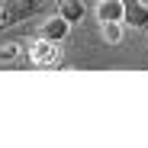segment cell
<instances>
[{"label":"cell","instance_id":"cell-1","mask_svg":"<svg viewBox=\"0 0 148 148\" xmlns=\"http://www.w3.org/2000/svg\"><path fill=\"white\" fill-rule=\"evenodd\" d=\"M42 10H45V0H13V3H3V10H0V32L23 23V19L39 16Z\"/></svg>","mask_w":148,"mask_h":148},{"label":"cell","instance_id":"cell-2","mask_svg":"<svg viewBox=\"0 0 148 148\" xmlns=\"http://www.w3.org/2000/svg\"><path fill=\"white\" fill-rule=\"evenodd\" d=\"M29 58L36 68H55L58 64V42H48V39H36L29 48Z\"/></svg>","mask_w":148,"mask_h":148},{"label":"cell","instance_id":"cell-3","mask_svg":"<svg viewBox=\"0 0 148 148\" xmlns=\"http://www.w3.org/2000/svg\"><path fill=\"white\" fill-rule=\"evenodd\" d=\"M122 26H132V29H148V3L142 0H122Z\"/></svg>","mask_w":148,"mask_h":148},{"label":"cell","instance_id":"cell-4","mask_svg":"<svg viewBox=\"0 0 148 148\" xmlns=\"http://www.w3.org/2000/svg\"><path fill=\"white\" fill-rule=\"evenodd\" d=\"M68 32H71V23H68L61 13H58V16H48V19L42 23V39H48V42H64Z\"/></svg>","mask_w":148,"mask_h":148},{"label":"cell","instance_id":"cell-5","mask_svg":"<svg viewBox=\"0 0 148 148\" xmlns=\"http://www.w3.org/2000/svg\"><path fill=\"white\" fill-rule=\"evenodd\" d=\"M122 0H100L97 3V23H122Z\"/></svg>","mask_w":148,"mask_h":148},{"label":"cell","instance_id":"cell-6","mask_svg":"<svg viewBox=\"0 0 148 148\" xmlns=\"http://www.w3.org/2000/svg\"><path fill=\"white\" fill-rule=\"evenodd\" d=\"M58 13L74 26V23H81V19H84L87 7H84V0H58Z\"/></svg>","mask_w":148,"mask_h":148},{"label":"cell","instance_id":"cell-7","mask_svg":"<svg viewBox=\"0 0 148 148\" xmlns=\"http://www.w3.org/2000/svg\"><path fill=\"white\" fill-rule=\"evenodd\" d=\"M100 29H103V39L110 45H119L122 42V23H100Z\"/></svg>","mask_w":148,"mask_h":148},{"label":"cell","instance_id":"cell-8","mask_svg":"<svg viewBox=\"0 0 148 148\" xmlns=\"http://www.w3.org/2000/svg\"><path fill=\"white\" fill-rule=\"evenodd\" d=\"M13 58H19V45L16 42H3L0 45V61H13Z\"/></svg>","mask_w":148,"mask_h":148},{"label":"cell","instance_id":"cell-9","mask_svg":"<svg viewBox=\"0 0 148 148\" xmlns=\"http://www.w3.org/2000/svg\"><path fill=\"white\" fill-rule=\"evenodd\" d=\"M3 3H7V0H0V10H3Z\"/></svg>","mask_w":148,"mask_h":148}]
</instances>
